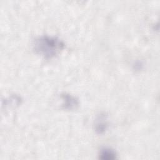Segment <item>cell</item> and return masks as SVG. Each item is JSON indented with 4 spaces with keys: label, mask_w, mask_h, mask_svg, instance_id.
Returning a JSON list of instances; mask_svg holds the SVG:
<instances>
[{
    "label": "cell",
    "mask_w": 160,
    "mask_h": 160,
    "mask_svg": "<svg viewBox=\"0 0 160 160\" xmlns=\"http://www.w3.org/2000/svg\"><path fill=\"white\" fill-rule=\"evenodd\" d=\"M64 47V44L56 38L42 36L36 40L34 49L46 58H51L58 53Z\"/></svg>",
    "instance_id": "obj_1"
},
{
    "label": "cell",
    "mask_w": 160,
    "mask_h": 160,
    "mask_svg": "<svg viewBox=\"0 0 160 160\" xmlns=\"http://www.w3.org/2000/svg\"><path fill=\"white\" fill-rule=\"evenodd\" d=\"M115 152L112 150L108 148L103 149L101 152V158L106 159H112L115 158Z\"/></svg>",
    "instance_id": "obj_2"
}]
</instances>
